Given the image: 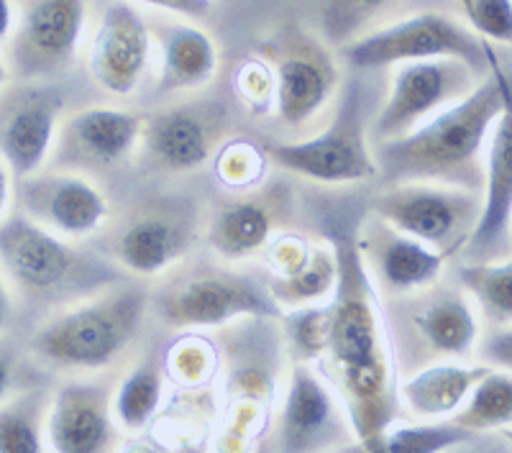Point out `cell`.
I'll use <instances>...</instances> for the list:
<instances>
[{
  "mask_svg": "<svg viewBox=\"0 0 512 453\" xmlns=\"http://www.w3.org/2000/svg\"><path fill=\"white\" fill-rule=\"evenodd\" d=\"M356 221L331 215L323 236L338 256V285L328 302V336L313 369L326 379L349 413L356 448L384 453V433L402 418L397 364L384 323L382 300L361 267Z\"/></svg>",
  "mask_w": 512,
  "mask_h": 453,
  "instance_id": "1",
  "label": "cell"
},
{
  "mask_svg": "<svg viewBox=\"0 0 512 453\" xmlns=\"http://www.w3.org/2000/svg\"><path fill=\"white\" fill-rule=\"evenodd\" d=\"M510 93L512 75L495 52L489 72L466 98L413 134L372 146L377 182H438L482 192L487 141Z\"/></svg>",
  "mask_w": 512,
  "mask_h": 453,
  "instance_id": "2",
  "label": "cell"
},
{
  "mask_svg": "<svg viewBox=\"0 0 512 453\" xmlns=\"http://www.w3.org/2000/svg\"><path fill=\"white\" fill-rule=\"evenodd\" d=\"M149 320V285L123 279L52 310L31 333L29 356L62 377L113 372L141 341Z\"/></svg>",
  "mask_w": 512,
  "mask_h": 453,
  "instance_id": "3",
  "label": "cell"
},
{
  "mask_svg": "<svg viewBox=\"0 0 512 453\" xmlns=\"http://www.w3.org/2000/svg\"><path fill=\"white\" fill-rule=\"evenodd\" d=\"M149 315L175 333L218 331L244 318H282L267 277L216 256H187L149 285Z\"/></svg>",
  "mask_w": 512,
  "mask_h": 453,
  "instance_id": "4",
  "label": "cell"
},
{
  "mask_svg": "<svg viewBox=\"0 0 512 453\" xmlns=\"http://www.w3.org/2000/svg\"><path fill=\"white\" fill-rule=\"evenodd\" d=\"M0 272L13 292L49 313L128 279L95 249L59 239L16 208L0 221Z\"/></svg>",
  "mask_w": 512,
  "mask_h": 453,
  "instance_id": "5",
  "label": "cell"
},
{
  "mask_svg": "<svg viewBox=\"0 0 512 453\" xmlns=\"http://www.w3.org/2000/svg\"><path fill=\"white\" fill-rule=\"evenodd\" d=\"M205 208L177 195H149L123 205L90 239L128 279L154 282L203 244Z\"/></svg>",
  "mask_w": 512,
  "mask_h": 453,
  "instance_id": "6",
  "label": "cell"
},
{
  "mask_svg": "<svg viewBox=\"0 0 512 453\" xmlns=\"http://www.w3.org/2000/svg\"><path fill=\"white\" fill-rule=\"evenodd\" d=\"M397 377L423 366L461 361L477 349L482 318L459 282L438 279L431 287L382 300Z\"/></svg>",
  "mask_w": 512,
  "mask_h": 453,
  "instance_id": "7",
  "label": "cell"
},
{
  "mask_svg": "<svg viewBox=\"0 0 512 453\" xmlns=\"http://www.w3.org/2000/svg\"><path fill=\"white\" fill-rule=\"evenodd\" d=\"M364 90L349 82L328 126L305 139L259 141L272 167L295 180L323 187H351L377 180L369 123L364 118Z\"/></svg>",
  "mask_w": 512,
  "mask_h": 453,
  "instance_id": "8",
  "label": "cell"
},
{
  "mask_svg": "<svg viewBox=\"0 0 512 453\" xmlns=\"http://www.w3.org/2000/svg\"><path fill=\"white\" fill-rule=\"evenodd\" d=\"M341 57L356 72H377L425 59H461L487 75L495 47L466 24V18L420 11L359 36L341 49Z\"/></svg>",
  "mask_w": 512,
  "mask_h": 453,
  "instance_id": "9",
  "label": "cell"
},
{
  "mask_svg": "<svg viewBox=\"0 0 512 453\" xmlns=\"http://www.w3.org/2000/svg\"><path fill=\"white\" fill-rule=\"evenodd\" d=\"M280 177H264L244 192H223L205 208L203 244L210 256L228 264L262 259L277 236L295 231L300 200Z\"/></svg>",
  "mask_w": 512,
  "mask_h": 453,
  "instance_id": "10",
  "label": "cell"
},
{
  "mask_svg": "<svg viewBox=\"0 0 512 453\" xmlns=\"http://www.w3.org/2000/svg\"><path fill=\"white\" fill-rule=\"evenodd\" d=\"M369 213L451 262L477 231L482 192L438 182H392L374 192Z\"/></svg>",
  "mask_w": 512,
  "mask_h": 453,
  "instance_id": "11",
  "label": "cell"
},
{
  "mask_svg": "<svg viewBox=\"0 0 512 453\" xmlns=\"http://www.w3.org/2000/svg\"><path fill=\"white\" fill-rule=\"evenodd\" d=\"M228 111L221 100H185L144 113L136 159L144 172L187 177L210 167L228 141Z\"/></svg>",
  "mask_w": 512,
  "mask_h": 453,
  "instance_id": "12",
  "label": "cell"
},
{
  "mask_svg": "<svg viewBox=\"0 0 512 453\" xmlns=\"http://www.w3.org/2000/svg\"><path fill=\"white\" fill-rule=\"evenodd\" d=\"M267 62L274 72V118L303 139V131L318 123L336 98L341 85L336 57L318 36L287 31L269 47Z\"/></svg>",
  "mask_w": 512,
  "mask_h": 453,
  "instance_id": "13",
  "label": "cell"
},
{
  "mask_svg": "<svg viewBox=\"0 0 512 453\" xmlns=\"http://www.w3.org/2000/svg\"><path fill=\"white\" fill-rule=\"evenodd\" d=\"M482 72L461 59H425L392 67L387 98L369 121V141L400 139L459 103L482 82Z\"/></svg>",
  "mask_w": 512,
  "mask_h": 453,
  "instance_id": "14",
  "label": "cell"
},
{
  "mask_svg": "<svg viewBox=\"0 0 512 453\" xmlns=\"http://www.w3.org/2000/svg\"><path fill=\"white\" fill-rule=\"evenodd\" d=\"M274 453H346L356 433L336 392L310 364L290 361L277 425L269 433Z\"/></svg>",
  "mask_w": 512,
  "mask_h": 453,
  "instance_id": "15",
  "label": "cell"
},
{
  "mask_svg": "<svg viewBox=\"0 0 512 453\" xmlns=\"http://www.w3.org/2000/svg\"><path fill=\"white\" fill-rule=\"evenodd\" d=\"M144 113L88 105L64 116L47 169L75 172L82 177H105L136 159Z\"/></svg>",
  "mask_w": 512,
  "mask_h": 453,
  "instance_id": "16",
  "label": "cell"
},
{
  "mask_svg": "<svg viewBox=\"0 0 512 453\" xmlns=\"http://www.w3.org/2000/svg\"><path fill=\"white\" fill-rule=\"evenodd\" d=\"M118 372L64 377L47 415L49 453H121L126 433L113 413Z\"/></svg>",
  "mask_w": 512,
  "mask_h": 453,
  "instance_id": "17",
  "label": "cell"
},
{
  "mask_svg": "<svg viewBox=\"0 0 512 453\" xmlns=\"http://www.w3.org/2000/svg\"><path fill=\"white\" fill-rule=\"evenodd\" d=\"M8 70L26 82L57 77L80 52L88 0H18Z\"/></svg>",
  "mask_w": 512,
  "mask_h": 453,
  "instance_id": "18",
  "label": "cell"
},
{
  "mask_svg": "<svg viewBox=\"0 0 512 453\" xmlns=\"http://www.w3.org/2000/svg\"><path fill=\"white\" fill-rule=\"evenodd\" d=\"M13 208L44 231L75 244L98 236L111 218V203L98 182L59 169H41L16 180Z\"/></svg>",
  "mask_w": 512,
  "mask_h": 453,
  "instance_id": "19",
  "label": "cell"
},
{
  "mask_svg": "<svg viewBox=\"0 0 512 453\" xmlns=\"http://www.w3.org/2000/svg\"><path fill=\"white\" fill-rule=\"evenodd\" d=\"M354 241L361 267L379 300L431 287L446 274V256L428 249L408 233L397 231L369 210L356 221Z\"/></svg>",
  "mask_w": 512,
  "mask_h": 453,
  "instance_id": "20",
  "label": "cell"
},
{
  "mask_svg": "<svg viewBox=\"0 0 512 453\" xmlns=\"http://www.w3.org/2000/svg\"><path fill=\"white\" fill-rule=\"evenodd\" d=\"M152 52V26L131 3L116 0L98 18L88 49V72L108 95L131 98L141 88Z\"/></svg>",
  "mask_w": 512,
  "mask_h": 453,
  "instance_id": "21",
  "label": "cell"
},
{
  "mask_svg": "<svg viewBox=\"0 0 512 453\" xmlns=\"http://www.w3.org/2000/svg\"><path fill=\"white\" fill-rule=\"evenodd\" d=\"M62 113V93L39 82L0 100V159L16 180L47 169Z\"/></svg>",
  "mask_w": 512,
  "mask_h": 453,
  "instance_id": "22",
  "label": "cell"
},
{
  "mask_svg": "<svg viewBox=\"0 0 512 453\" xmlns=\"http://www.w3.org/2000/svg\"><path fill=\"white\" fill-rule=\"evenodd\" d=\"M512 93L487 141L482 187V218L459 262H495L512 254Z\"/></svg>",
  "mask_w": 512,
  "mask_h": 453,
  "instance_id": "23",
  "label": "cell"
},
{
  "mask_svg": "<svg viewBox=\"0 0 512 453\" xmlns=\"http://www.w3.org/2000/svg\"><path fill=\"white\" fill-rule=\"evenodd\" d=\"M152 34L159 49V93H200L216 80L221 54L208 31L192 24L162 21L159 26H154Z\"/></svg>",
  "mask_w": 512,
  "mask_h": 453,
  "instance_id": "24",
  "label": "cell"
},
{
  "mask_svg": "<svg viewBox=\"0 0 512 453\" xmlns=\"http://www.w3.org/2000/svg\"><path fill=\"white\" fill-rule=\"evenodd\" d=\"M489 372L484 364L441 361L418 369L397 384L400 407L413 420H451L474 384Z\"/></svg>",
  "mask_w": 512,
  "mask_h": 453,
  "instance_id": "25",
  "label": "cell"
},
{
  "mask_svg": "<svg viewBox=\"0 0 512 453\" xmlns=\"http://www.w3.org/2000/svg\"><path fill=\"white\" fill-rule=\"evenodd\" d=\"M164 356L149 346L118 372L113 392V413L126 436H136L157 420L164 400Z\"/></svg>",
  "mask_w": 512,
  "mask_h": 453,
  "instance_id": "26",
  "label": "cell"
},
{
  "mask_svg": "<svg viewBox=\"0 0 512 453\" xmlns=\"http://www.w3.org/2000/svg\"><path fill=\"white\" fill-rule=\"evenodd\" d=\"M338 285V256L331 241L320 236L315 241L313 254L308 264L297 272L285 274V277H272L267 274V287L274 305L282 313L300 308H313V305H326L333 297Z\"/></svg>",
  "mask_w": 512,
  "mask_h": 453,
  "instance_id": "27",
  "label": "cell"
},
{
  "mask_svg": "<svg viewBox=\"0 0 512 453\" xmlns=\"http://www.w3.org/2000/svg\"><path fill=\"white\" fill-rule=\"evenodd\" d=\"M49 400L44 387H26L0 402V453H47Z\"/></svg>",
  "mask_w": 512,
  "mask_h": 453,
  "instance_id": "28",
  "label": "cell"
},
{
  "mask_svg": "<svg viewBox=\"0 0 512 453\" xmlns=\"http://www.w3.org/2000/svg\"><path fill=\"white\" fill-rule=\"evenodd\" d=\"M454 279L487 326H512V254L495 262H459Z\"/></svg>",
  "mask_w": 512,
  "mask_h": 453,
  "instance_id": "29",
  "label": "cell"
},
{
  "mask_svg": "<svg viewBox=\"0 0 512 453\" xmlns=\"http://www.w3.org/2000/svg\"><path fill=\"white\" fill-rule=\"evenodd\" d=\"M456 425L469 430L472 436L500 433L512 425V374L489 369L472 387L459 413L454 415Z\"/></svg>",
  "mask_w": 512,
  "mask_h": 453,
  "instance_id": "30",
  "label": "cell"
},
{
  "mask_svg": "<svg viewBox=\"0 0 512 453\" xmlns=\"http://www.w3.org/2000/svg\"><path fill=\"white\" fill-rule=\"evenodd\" d=\"M400 0H320L318 21L326 44L344 49L359 36L382 26Z\"/></svg>",
  "mask_w": 512,
  "mask_h": 453,
  "instance_id": "31",
  "label": "cell"
},
{
  "mask_svg": "<svg viewBox=\"0 0 512 453\" xmlns=\"http://www.w3.org/2000/svg\"><path fill=\"white\" fill-rule=\"evenodd\" d=\"M469 430L454 420H397L387 428L382 441L384 453H446L451 448L469 443Z\"/></svg>",
  "mask_w": 512,
  "mask_h": 453,
  "instance_id": "32",
  "label": "cell"
},
{
  "mask_svg": "<svg viewBox=\"0 0 512 453\" xmlns=\"http://www.w3.org/2000/svg\"><path fill=\"white\" fill-rule=\"evenodd\" d=\"M267 164L262 144L249 139H228L210 167L216 169V180L221 182L223 190L244 192L267 177Z\"/></svg>",
  "mask_w": 512,
  "mask_h": 453,
  "instance_id": "33",
  "label": "cell"
},
{
  "mask_svg": "<svg viewBox=\"0 0 512 453\" xmlns=\"http://www.w3.org/2000/svg\"><path fill=\"white\" fill-rule=\"evenodd\" d=\"M164 366L175 374V379L187 387H200L218 372V349L216 343L198 333H185L180 341L164 356Z\"/></svg>",
  "mask_w": 512,
  "mask_h": 453,
  "instance_id": "34",
  "label": "cell"
},
{
  "mask_svg": "<svg viewBox=\"0 0 512 453\" xmlns=\"http://www.w3.org/2000/svg\"><path fill=\"white\" fill-rule=\"evenodd\" d=\"M236 95L251 111L267 113L274 105V72L267 59L251 57L236 67V80H233Z\"/></svg>",
  "mask_w": 512,
  "mask_h": 453,
  "instance_id": "35",
  "label": "cell"
},
{
  "mask_svg": "<svg viewBox=\"0 0 512 453\" xmlns=\"http://www.w3.org/2000/svg\"><path fill=\"white\" fill-rule=\"evenodd\" d=\"M466 24L489 44L512 47V0H472Z\"/></svg>",
  "mask_w": 512,
  "mask_h": 453,
  "instance_id": "36",
  "label": "cell"
},
{
  "mask_svg": "<svg viewBox=\"0 0 512 453\" xmlns=\"http://www.w3.org/2000/svg\"><path fill=\"white\" fill-rule=\"evenodd\" d=\"M315 241H310L308 236H300L295 231H287L282 236L269 244V249L264 251V264L269 267L272 277H285V274L297 272L308 264L310 254H313Z\"/></svg>",
  "mask_w": 512,
  "mask_h": 453,
  "instance_id": "37",
  "label": "cell"
},
{
  "mask_svg": "<svg viewBox=\"0 0 512 453\" xmlns=\"http://www.w3.org/2000/svg\"><path fill=\"white\" fill-rule=\"evenodd\" d=\"M479 364L512 374V326H487L477 341Z\"/></svg>",
  "mask_w": 512,
  "mask_h": 453,
  "instance_id": "38",
  "label": "cell"
},
{
  "mask_svg": "<svg viewBox=\"0 0 512 453\" xmlns=\"http://www.w3.org/2000/svg\"><path fill=\"white\" fill-rule=\"evenodd\" d=\"M16 374H18L16 349H13L11 343L0 338V402L16 392Z\"/></svg>",
  "mask_w": 512,
  "mask_h": 453,
  "instance_id": "39",
  "label": "cell"
},
{
  "mask_svg": "<svg viewBox=\"0 0 512 453\" xmlns=\"http://www.w3.org/2000/svg\"><path fill=\"white\" fill-rule=\"evenodd\" d=\"M139 3L185 18H203L210 11V0H139Z\"/></svg>",
  "mask_w": 512,
  "mask_h": 453,
  "instance_id": "40",
  "label": "cell"
},
{
  "mask_svg": "<svg viewBox=\"0 0 512 453\" xmlns=\"http://www.w3.org/2000/svg\"><path fill=\"white\" fill-rule=\"evenodd\" d=\"M13 190H16V177L11 167L0 159V221L13 210Z\"/></svg>",
  "mask_w": 512,
  "mask_h": 453,
  "instance_id": "41",
  "label": "cell"
},
{
  "mask_svg": "<svg viewBox=\"0 0 512 453\" xmlns=\"http://www.w3.org/2000/svg\"><path fill=\"white\" fill-rule=\"evenodd\" d=\"M11 318H13V290L11 285H8L6 274L0 272V336H3V331L8 328Z\"/></svg>",
  "mask_w": 512,
  "mask_h": 453,
  "instance_id": "42",
  "label": "cell"
},
{
  "mask_svg": "<svg viewBox=\"0 0 512 453\" xmlns=\"http://www.w3.org/2000/svg\"><path fill=\"white\" fill-rule=\"evenodd\" d=\"M16 26V0H0V41L11 39Z\"/></svg>",
  "mask_w": 512,
  "mask_h": 453,
  "instance_id": "43",
  "label": "cell"
},
{
  "mask_svg": "<svg viewBox=\"0 0 512 453\" xmlns=\"http://www.w3.org/2000/svg\"><path fill=\"white\" fill-rule=\"evenodd\" d=\"M446 453H510V451H505V448H500V446H492V443H484V438L477 436V438H472L469 443H461V446L451 448V451H446Z\"/></svg>",
  "mask_w": 512,
  "mask_h": 453,
  "instance_id": "44",
  "label": "cell"
},
{
  "mask_svg": "<svg viewBox=\"0 0 512 453\" xmlns=\"http://www.w3.org/2000/svg\"><path fill=\"white\" fill-rule=\"evenodd\" d=\"M121 453H167L157 441H126Z\"/></svg>",
  "mask_w": 512,
  "mask_h": 453,
  "instance_id": "45",
  "label": "cell"
},
{
  "mask_svg": "<svg viewBox=\"0 0 512 453\" xmlns=\"http://www.w3.org/2000/svg\"><path fill=\"white\" fill-rule=\"evenodd\" d=\"M249 453H274L272 443H269V436H262V438H259V441H256L254 446H251V451H249Z\"/></svg>",
  "mask_w": 512,
  "mask_h": 453,
  "instance_id": "46",
  "label": "cell"
},
{
  "mask_svg": "<svg viewBox=\"0 0 512 453\" xmlns=\"http://www.w3.org/2000/svg\"><path fill=\"white\" fill-rule=\"evenodd\" d=\"M8 77H11V70H8V64H6V59L0 57V90L6 88V82H8Z\"/></svg>",
  "mask_w": 512,
  "mask_h": 453,
  "instance_id": "47",
  "label": "cell"
},
{
  "mask_svg": "<svg viewBox=\"0 0 512 453\" xmlns=\"http://www.w3.org/2000/svg\"><path fill=\"white\" fill-rule=\"evenodd\" d=\"M456 3H459L461 11H464V18L469 16V11H472V0H456Z\"/></svg>",
  "mask_w": 512,
  "mask_h": 453,
  "instance_id": "48",
  "label": "cell"
},
{
  "mask_svg": "<svg viewBox=\"0 0 512 453\" xmlns=\"http://www.w3.org/2000/svg\"><path fill=\"white\" fill-rule=\"evenodd\" d=\"M500 436H502V438H505V443H507V446H510V448H512V425H510V428L500 430Z\"/></svg>",
  "mask_w": 512,
  "mask_h": 453,
  "instance_id": "49",
  "label": "cell"
},
{
  "mask_svg": "<svg viewBox=\"0 0 512 453\" xmlns=\"http://www.w3.org/2000/svg\"><path fill=\"white\" fill-rule=\"evenodd\" d=\"M510 249H512V228H510Z\"/></svg>",
  "mask_w": 512,
  "mask_h": 453,
  "instance_id": "50",
  "label": "cell"
},
{
  "mask_svg": "<svg viewBox=\"0 0 512 453\" xmlns=\"http://www.w3.org/2000/svg\"><path fill=\"white\" fill-rule=\"evenodd\" d=\"M16 3H18V0H16Z\"/></svg>",
  "mask_w": 512,
  "mask_h": 453,
  "instance_id": "51",
  "label": "cell"
}]
</instances>
